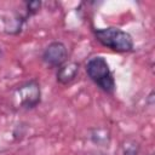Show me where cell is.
Returning a JSON list of instances; mask_svg holds the SVG:
<instances>
[{
    "instance_id": "obj_9",
    "label": "cell",
    "mask_w": 155,
    "mask_h": 155,
    "mask_svg": "<svg viewBox=\"0 0 155 155\" xmlns=\"http://www.w3.org/2000/svg\"><path fill=\"white\" fill-rule=\"evenodd\" d=\"M41 7H42L41 1H38V0H35V1H24V13L28 18L39 13Z\"/></svg>"
},
{
    "instance_id": "obj_8",
    "label": "cell",
    "mask_w": 155,
    "mask_h": 155,
    "mask_svg": "<svg viewBox=\"0 0 155 155\" xmlns=\"http://www.w3.org/2000/svg\"><path fill=\"white\" fill-rule=\"evenodd\" d=\"M139 143L136 139H125L121 145V155H139Z\"/></svg>"
},
{
    "instance_id": "obj_5",
    "label": "cell",
    "mask_w": 155,
    "mask_h": 155,
    "mask_svg": "<svg viewBox=\"0 0 155 155\" xmlns=\"http://www.w3.org/2000/svg\"><path fill=\"white\" fill-rule=\"evenodd\" d=\"M80 64L75 61H67L56 71V80L61 85H69L71 84L79 75Z\"/></svg>"
},
{
    "instance_id": "obj_10",
    "label": "cell",
    "mask_w": 155,
    "mask_h": 155,
    "mask_svg": "<svg viewBox=\"0 0 155 155\" xmlns=\"http://www.w3.org/2000/svg\"><path fill=\"white\" fill-rule=\"evenodd\" d=\"M93 155H105V154H93Z\"/></svg>"
},
{
    "instance_id": "obj_4",
    "label": "cell",
    "mask_w": 155,
    "mask_h": 155,
    "mask_svg": "<svg viewBox=\"0 0 155 155\" xmlns=\"http://www.w3.org/2000/svg\"><path fill=\"white\" fill-rule=\"evenodd\" d=\"M41 59L50 68H59L68 61V48L65 44L58 40L50 42L44 48Z\"/></svg>"
},
{
    "instance_id": "obj_3",
    "label": "cell",
    "mask_w": 155,
    "mask_h": 155,
    "mask_svg": "<svg viewBox=\"0 0 155 155\" xmlns=\"http://www.w3.org/2000/svg\"><path fill=\"white\" fill-rule=\"evenodd\" d=\"M12 104L17 109L31 110L41 102V87L36 79L27 80L19 84L11 94Z\"/></svg>"
},
{
    "instance_id": "obj_6",
    "label": "cell",
    "mask_w": 155,
    "mask_h": 155,
    "mask_svg": "<svg viewBox=\"0 0 155 155\" xmlns=\"http://www.w3.org/2000/svg\"><path fill=\"white\" fill-rule=\"evenodd\" d=\"M29 18L25 16V13H15L8 19H4V30L6 34L10 35H17L23 30V27L25 22Z\"/></svg>"
},
{
    "instance_id": "obj_1",
    "label": "cell",
    "mask_w": 155,
    "mask_h": 155,
    "mask_svg": "<svg viewBox=\"0 0 155 155\" xmlns=\"http://www.w3.org/2000/svg\"><path fill=\"white\" fill-rule=\"evenodd\" d=\"M92 34L98 44L116 53H128L134 50V41L132 35L121 28H93Z\"/></svg>"
},
{
    "instance_id": "obj_2",
    "label": "cell",
    "mask_w": 155,
    "mask_h": 155,
    "mask_svg": "<svg viewBox=\"0 0 155 155\" xmlns=\"http://www.w3.org/2000/svg\"><path fill=\"white\" fill-rule=\"evenodd\" d=\"M88 79L104 93L114 94L116 90V82L114 74L109 67V63L103 56H92L88 58L85 65Z\"/></svg>"
},
{
    "instance_id": "obj_7",
    "label": "cell",
    "mask_w": 155,
    "mask_h": 155,
    "mask_svg": "<svg viewBox=\"0 0 155 155\" xmlns=\"http://www.w3.org/2000/svg\"><path fill=\"white\" fill-rule=\"evenodd\" d=\"M90 139L93 144L99 147H108L110 143V132L103 127H96L90 131Z\"/></svg>"
}]
</instances>
